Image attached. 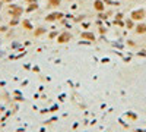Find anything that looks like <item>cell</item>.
<instances>
[{
	"mask_svg": "<svg viewBox=\"0 0 146 132\" xmlns=\"http://www.w3.org/2000/svg\"><path fill=\"white\" fill-rule=\"evenodd\" d=\"M10 12H12V15H13V16H19V15L22 13V9H21V7H15V6H13V7L10 9Z\"/></svg>",
	"mask_w": 146,
	"mask_h": 132,
	"instance_id": "1",
	"label": "cell"
},
{
	"mask_svg": "<svg viewBox=\"0 0 146 132\" xmlns=\"http://www.w3.org/2000/svg\"><path fill=\"white\" fill-rule=\"evenodd\" d=\"M69 38H70V35H69V34H63L62 37L58 38V41H60V43H66V41H69Z\"/></svg>",
	"mask_w": 146,
	"mask_h": 132,
	"instance_id": "2",
	"label": "cell"
},
{
	"mask_svg": "<svg viewBox=\"0 0 146 132\" xmlns=\"http://www.w3.org/2000/svg\"><path fill=\"white\" fill-rule=\"evenodd\" d=\"M60 16H62V15H60V13H51V15L48 16L47 19H48V21H54V19H58Z\"/></svg>",
	"mask_w": 146,
	"mask_h": 132,
	"instance_id": "3",
	"label": "cell"
},
{
	"mask_svg": "<svg viewBox=\"0 0 146 132\" xmlns=\"http://www.w3.org/2000/svg\"><path fill=\"white\" fill-rule=\"evenodd\" d=\"M50 3H51V6H58L60 5V0H50Z\"/></svg>",
	"mask_w": 146,
	"mask_h": 132,
	"instance_id": "4",
	"label": "cell"
},
{
	"mask_svg": "<svg viewBox=\"0 0 146 132\" xmlns=\"http://www.w3.org/2000/svg\"><path fill=\"white\" fill-rule=\"evenodd\" d=\"M95 7L98 9V10H101V9H102L104 6H102V3H101V2H96V3H95Z\"/></svg>",
	"mask_w": 146,
	"mask_h": 132,
	"instance_id": "5",
	"label": "cell"
},
{
	"mask_svg": "<svg viewBox=\"0 0 146 132\" xmlns=\"http://www.w3.org/2000/svg\"><path fill=\"white\" fill-rule=\"evenodd\" d=\"M83 38H91V40H94V35H92V34H83Z\"/></svg>",
	"mask_w": 146,
	"mask_h": 132,
	"instance_id": "6",
	"label": "cell"
},
{
	"mask_svg": "<svg viewBox=\"0 0 146 132\" xmlns=\"http://www.w3.org/2000/svg\"><path fill=\"white\" fill-rule=\"evenodd\" d=\"M23 25H25V27H27V28H28V29H29V28H31V25H29V22H25V23H23Z\"/></svg>",
	"mask_w": 146,
	"mask_h": 132,
	"instance_id": "7",
	"label": "cell"
}]
</instances>
